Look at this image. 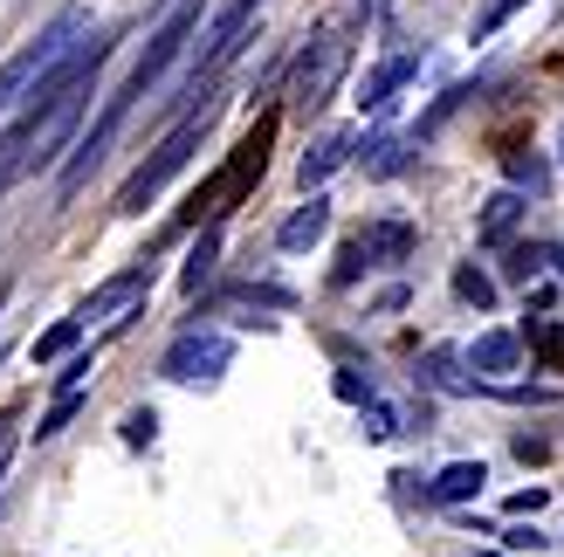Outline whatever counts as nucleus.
<instances>
[{"label":"nucleus","mask_w":564,"mask_h":557,"mask_svg":"<svg viewBox=\"0 0 564 557\" xmlns=\"http://www.w3.org/2000/svg\"><path fill=\"white\" fill-rule=\"evenodd\" d=\"M193 35H200V0H180V8L165 14L159 28H152V42H145V55H138V69H131V76L118 83V90L104 97L97 124L83 131V138H76V152L63 159V173H55V193H63V200H69V193H76L83 179L97 173V159L110 152V138H118L131 110H138V103H145V97L159 90V76H165V69H173L180 55H186V42H193Z\"/></svg>","instance_id":"obj_1"},{"label":"nucleus","mask_w":564,"mask_h":557,"mask_svg":"<svg viewBox=\"0 0 564 557\" xmlns=\"http://www.w3.org/2000/svg\"><path fill=\"white\" fill-rule=\"evenodd\" d=\"M214 118H220V90H207L193 110H180V124H173V131H165L159 145H152V159H138V173L118 186V214H145V207L159 200V193H165V179L186 173V159L200 152V138L214 131Z\"/></svg>","instance_id":"obj_2"},{"label":"nucleus","mask_w":564,"mask_h":557,"mask_svg":"<svg viewBox=\"0 0 564 557\" xmlns=\"http://www.w3.org/2000/svg\"><path fill=\"white\" fill-rule=\"evenodd\" d=\"M83 42H90V35H83V8H63V14H55V21H48V28H42V35L28 42L21 55H8V63H0V110L28 103V97H35L42 83L63 69Z\"/></svg>","instance_id":"obj_3"},{"label":"nucleus","mask_w":564,"mask_h":557,"mask_svg":"<svg viewBox=\"0 0 564 557\" xmlns=\"http://www.w3.org/2000/svg\"><path fill=\"white\" fill-rule=\"evenodd\" d=\"M345 69H351V42L337 35V28H324V35L296 55V69H290V110L317 118V110L345 90Z\"/></svg>","instance_id":"obj_4"},{"label":"nucleus","mask_w":564,"mask_h":557,"mask_svg":"<svg viewBox=\"0 0 564 557\" xmlns=\"http://www.w3.org/2000/svg\"><path fill=\"white\" fill-rule=\"evenodd\" d=\"M235 365V338L228 330H180L173 345H165V358H159V372L173 379V385H207V379H220Z\"/></svg>","instance_id":"obj_5"},{"label":"nucleus","mask_w":564,"mask_h":557,"mask_svg":"<svg viewBox=\"0 0 564 557\" xmlns=\"http://www.w3.org/2000/svg\"><path fill=\"white\" fill-rule=\"evenodd\" d=\"M145 290H152V269L138 262V269H124V275H110L104 290H90V296H83V310H76V317H83V324H90V317H104L110 330H124V324H131L124 310H131V303L145 296Z\"/></svg>","instance_id":"obj_6"},{"label":"nucleus","mask_w":564,"mask_h":557,"mask_svg":"<svg viewBox=\"0 0 564 557\" xmlns=\"http://www.w3.org/2000/svg\"><path fill=\"white\" fill-rule=\"evenodd\" d=\"M413 220H365L358 228V248H365V262L372 269H400L406 255H413Z\"/></svg>","instance_id":"obj_7"},{"label":"nucleus","mask_w":564,"mask_h":557,"mask_svg":"<svg viewBox=\"0 0 564 557\" xmlns=\"http://www.w3.org/2000/svg\"><path fill=\"white\" fill-rule=\"evenodd\" d=\"M358 145H365L358 131H324L317 145L303 152V165H296V179H303V193H317V186H324V179H330V173H337V165H345V159H358Z\"/></svg>","instance_id":"obj_8"},{"label":"nucleus","mask_w":564,"mask_h":557,"mask_svg":"<svg viewBox=\"0 0 564 557\" xmlns=\"http://www.w3.org/2000/svg\"><path fill=\"white\" fill-rule=\"evenodd\" d=\"M413 76H420V55H413V48H400V55H386V63H379L372 76H365V90H358V103H365V110H372V118H379V110H392V97H400V90H406Z\"/></svg>","instance_id":"obj_9"},{"label":"nucleus","mask_w":564,"mask_h":557,"mask_svg":"<svg viewBox=\"0 0 564 557\" xmlns=\"http://www.w3.org/2000/svg\"><path fill=\"white\" fill-rule=\"evenodd\" d=\"M330 234V200H324V193H310V200L290 214V220H282V228H275V248H290V255H303V248H317Z\"/></svg>","instance_id":"obj_10"},{"label":"nucleus","mask_w":564,"mask_h":557,"mask_svg":"<svg viewBox=\"0 0 564 557\" xmlns=\"http://www.w3.org/2000/svg\"><path fill=\"white\" fill-rule=\"evenodd\" d=\"M523 214H530V200H523L517 186H502V193H489V200H482V220H475V234H482V241H510V234L523 228Z\"/></svg>","instance_id":"obj_11"},{"label":"nucleus","mask_w":564,"mask_h":557,"mask_svg":"<svg viewBox=\"0 0 564 557\" xmlns=\"http://www.w3.org/2000/svg\"><path fill=\"white\" fill-rule=\"evenodd\" d=\"M358 165H365L372 179H400L406 165H413V138H392V131L365 138V145H358Z\"/></svg>","instance_id":"obj_12"},{"label":"nucleus","mask_w":564,"mask_h":557,"mask_svg":"<svg viewBox=\"0 0 564 557\" xmlns=\"http://www.w3.org/2000/svg\"><path fill=\"white\" fill-rule=\"evenodd\" d=\"M517 358H523V338H517V330H482V338L468 345V365H475V372H517Z\"/></svg>","instance_id":"obj_13"},{"label":"nucleus","mask_w":564,"mask_h":557,"mask_svg":"<svg viewBox=\"0 0 564 557\" xmlns=\"http://www.w3.org/2000/svg\"><path fill=\"white\" fill-rule=\"evenodd\" d=\"M214 262H220V220H207V228H200V241H193V255H186V269H180V290L200 296V290L214 283Z\"/></svg>","instance_id":"obj_14"},{"label":"nucleus","mask_w":564,"mask_h":557,"mask_svg":"<svg viewBox=\"0 0 564 557\" xmlns=\"http://www.w3.org/2000/svg\"><path fill=\"white\" fill-rule=\"evenodd\" d=\"M482 482H489L482 461H447L441 476H434V503H475V495H482Z\"/></svg>","instance_id":"obj_15"},{"label":"nucleus","mask_w":564,"mask_h":557,"mask_svg":"<svg viewBox=\"0 0 564 557\" xmlns=\"http://www.w3.org/2000/svg\"><path fill=\"white\" fill-rule=\"evenodd\" d=\"M489 83H496V76H475V83H455V90H447V97H441V103L427 110V118H420V124H413V145H420V138H434V131H441L447 118H455V110H468L475 97H482V90H489Z\"/></svg>","instance_id":"obj_16"},{"label":"nucleus","mask_w":564,"mask_h":557,"mask_svg":"<svg viewBox=\"0 0 564 557\" xmlns=\"http://www.w3.org/2000/svg\"><path fill=\"white\" fill-rule=\"evenodd\" d=\"M83 330H90L83 317H63V324H48L42 338H35V365H55V358H69V351L83 345Z\"/></svg>","instance_id":"obj_17"},{"label":"nucleus","mask_w":564,"mask_h":557,"mask_svg":"<svg viewBox=\"0 0 564 557\" xmlns=\"http://www.w3.org/2000/svg\"><path fill=\"white\" fill-rule=\"evenodd\" d=\"M510 186H517V193L530 186V193L544 200V193H551V165H544L538 152H510Z\"/></svg>","instance_id":"obj_18"},{"label":"nucleus","mask_w":564,"mask_h":557,"mask_svg":"<svg viewBox=\"0 0 564 557\" xmlns=\"http://www.w3.org/2000/svg\"><path fill=\"white\" fill-rule=\"evenodd\" d=\"M455 296H462V303H475V310H496V283H489V275L475 269V262H462V269H455Z\"/></svg>","instance_id":"obj_19"},{"label":"nucleus","mask_w":564,"mask_h":557,"mask_svg":"<svg viewBox=\"0 0 564 557\" xmlns=\"http://www.w3.org/2000/svg\"><path fill=\"white\" fill-rule=\"evenodd\" d=\"M76 406H83V393H55V400H48V413L35 421V440H55V434L76 421Z\"/></svg>","instance_id":"obj_20"},{"label":"nucleus","mask_w":564,"mask_h":557,"mask_svg":"<svg viewBox=\"0 0 564 557\" xmlns=\"http://www.w3.org/2000/svg\"><path fill=\"white\" fill-rule=\"evenodd\" d=\"M455 365H462L455 351H434V358H427V385H441V393H475V379H462Z\"/></svg>","instance_id":"obj_21"},{"label":"nucleus","mask_w":564,"mask_h":557,"mask_svg":"<svg viewBox=\"0 0 564 557\" xmlns=\"http://www.w3.org/2000/svg\"><path fill=\"white\" fill-rule=\"evenodd\" d=\"M530 351H538L551 372H564V324H530Z\"/></svg>","instance_id":"obj_22"},{"label":"nucleus","mask_w":564,"mask_h":557,"mask_svg":"<svg viewBox=\"0 0 564 557\" xmlns=\"http://www.w3.org/2000/svg\"><path fill=\"white\" fill-rule=\"evenodd\" d=\"M152 434H159V413H152V406L124 413V448H152Z\"/></svg>","instance_id":"obj_23"},{"label":"nucleus","mask_w":564,"mask_h":557,"mask_svg":"<svg viewBox=\"0 0 564 557\" xmlns=\"http://www.w3.org/2000/svg\"><path fill=\"white\" fill-rule=\"evenodd\" d=\"M365 269H372V262H365V248H358V234H351V241H345V255H337V269H330V283L345 290V283H358Z\"/></svg>","instance_id":"obj_24"},{"label":"nucleus","mask_w":564,"mask_h":557,"mask_svg":"<svg viewBox=\"0 0 564 557\" xmlns=\"http://www.w3.org/2000/svg\"><path fill=\"white\" fill-rule=\"evenodd\" d=\"M502 269H510V283H530V275L544 269V248H530V241H517V248H510V262H502Z\"/></svg>","instance_id":"obj_25"},{"label":"nucleus","mask_w":564,"mask_h":557,"mask_svg":"<svg viewBox=\"0 0 564 557\" xmlns=\"http://www.w3.org/2000/svg\"><path fill=\"white\" fill-rule=\"evenodd\" d=\"M517 8H523V0H489V8H482V14H475V42H489V35H496V28H502V21H510V14H517Z\"/></svg>","instance_id":"obj_26"},{"label":"nucleus","mask_w":564,"mask_h":557,"mask_svg":"<svg viewBox=\"0 0 564 557\" xmlns=\"http://www.w3.org/2000/svg\"><path fill=\"white\" fill-rule=\"evenodd\" d=\"M83 385H90V351H83V358H69V365L55 372V393H83Z\"/></svg>","instance_id":"obj_27"},{"label":"nucleus","mask_w":564,"mask_h":557,"mask_svg":"<svg viewBox=\"0 0 564 557\" xmlns=\"http://www.w3.org/2000/svg\"><path fill=\"white\" fill-rule=\"evenodd\" d=\"M365 434H372V440H386V434H400V421H392V413L386 406H365V421H358Z\"/></svg>","instance_id":"obj_28"},{"label":"nucleus","mask_w":564,"mask_h":557,"mask_svg":"<svg viewBox=\"0 0 564 557\" xmlns=\"http://www.w3.org/2000/svg\"><path fill=\"white\" fill-rule=\"evenodd\" d=\"M337 393L358 400V406H372V379H358V372H337Z\"/></svg>","instance_id":"obj_29"},{"label":"nucleus","mask_w":564,"mask_h":557,"mask_svg":"<svg viewBox=\"0 0 564 557\" xmlns=\"http://www.w3.org/2000/svg\"><path fill=\"white\" fill-rule=\"evenodd\" d=\"M496 537L510 544V550H544V544H551V537H538V531H496Z\"/></svg>","instance_id":"obj_30"},{"label":"nucleus","mask_w":564,"mask_h":557,"mask_svg":"<svg viewBox=\"0 0 564 557\" xmlns=\"http://www.w3.org/2000/svg\"><path fill=\"white\" fill-rule=\"evenodd\" d=\"M530 510H544V489H523V495H510V516H530Z\"/></svg>","instance_id":"obj_31"},{"label":"nucleus","mask_w":564,"mask_h":557,"mask_svg":"<svg viewBox=\"0 0 564 557\" xmlns=\"http://www.w3.org/2000/svg\"><path fill=\"white\" fill-rule=\"evenodd\" d=\"M262 8V0H228V8H220V14H235V21H248V14H256Z\"/></svg>","instance_id":"obj_32"},{"label":"nucleus","mask_w":564,"mask_h":557,"mask_svg":"<svg viewBox=\"0 0 564 557\" xmlns=\"http://www.w3.org/2000/svg\"><path fill=\"white\" fill-rule=\"evenodd\" d=\"M544 269H557V275H564V241H551V248H544Z\"/></svg>","instance_id":"obj_33"},{"label":"nucleus","mask_w":564,"mask_h":557,"mask_svg":"<svg viewBox=\"0 0 564 557\" xmlns=\"http://www.w3.org/2000/svg\"><path fill=\"white\" fill-rule=\"evenodd\" d=\"M0 476H8V455H0Z\"/></svg>","instance_id":"obj_34"},{"label":"nucleus","mask_w":564,"mask_h":557,"mask_svg":"<svg viewBox=\"0 0 564 557\" xmlns=\"http://www.w3.org/2000/svg\"><path fill=\"white\" fill-rule=\"evenodd\" d=\"M557 159H564V138H557Z\"/></svg>","instance_id":"obj_35"}]
</instances>
